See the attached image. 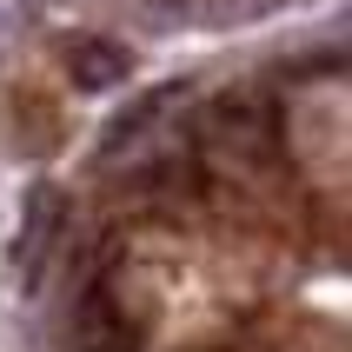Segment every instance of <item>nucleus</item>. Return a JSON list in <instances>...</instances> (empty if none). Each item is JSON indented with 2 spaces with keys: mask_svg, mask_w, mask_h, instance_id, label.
<instances>
[{
  "mask_svg": "<svg viewBox=\"0 0 352 352\" xmlns=\"http://www.w3.org/2000/svg\"><path fill=\"white\" fill-rule=\"evenodd\" d=\"M60 219H67L60 193L54 186H34V193H27V213H20V239H14V259H20V273H27V286L40 279V259H47V246H54Z\"/></svg>",
  "mask_w": 352,
  "mask_h": 352,
  "instance_id": "1",
  "label": "nucleus"
},
{
  "mask_svg": "<svg viewBox=\"0 0 352 352\" xmlns=\"http://www.w3.org/2000/svg\"><path fill=\"white\" fill-rule=\"evenodd\" d=\"M67 74H74L80 94H107V87H120L133 74V54L120 40H74L67 47Z\"/></svg>",
  "mask_w": 352,
  "mask_h": 352,
  "instance_id": "2",
  "label": "nucleus"
},
{
  "mask_svg": "<svg viewBox=\"0 0 352 352\" xmlns=\"http://www.w3.org/2000/svg\"><path fill=\"white\" fill-rule=\"evenodd\" d=\"M213 120H219V133H233L246 153H253V146H273V140H279V113H273V107H253L246 94H226V100L213 107Z\"/></svg>",
  "mask_w": 352,
  "mask_h": 352,
  "instance_id": "3",
  "label": "nucleus"
},
{
  "mask_svg": "<svg viewBox=\"0 0 352 352\" xmlns=\"http://www.w3.org/2000/svg\"><path fill=\"white\" fill-rule=\"evenodd\" d=\"M166 94H173V87H153V94H146V100H133L126 113H113V126L100 133V153H107V160H120V153H126V146H133V140L146 133L160 113H166Z\"/></svg>",
  "mask_w": 352,
  "mask_h": 352,
  "instance_id": "4",
  "label": "nucleus"
}]
</instances>
